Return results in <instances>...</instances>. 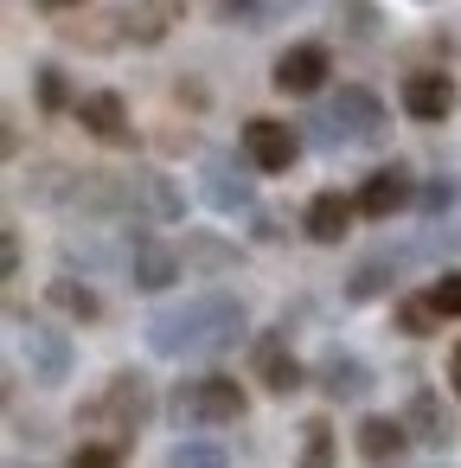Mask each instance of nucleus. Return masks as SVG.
I'll list each match as a JSON object with an SVG mask.
<instances>
[{
	"mask_svg": "<svg viewBox=\"0 0 461 468\" xmlns=\"http://www.w3.org/2000/svg\"><path fill=\"white\" fill-rule=\"evenodd\" d=\"M148 417H154V385L141 372H116L97 398L78 404V430H90L103 442H122V449H135V436H141Z\"/></svg>",
	"mask_w": 461,
	"mask_h": 468,
	"instance_id": "obj_2",
	"label": "nucleus"
},
{
	"mask_svg": "<svg viewBox=\"0 0 461 468\" xmlns=\"http://www.w3.org/2000/svg\"><path fill=\"white\" fill-rule=\"evenodd\" d=\"M244 161L257 174H288L301 161V135L288 122H276V116H250L244 122Z\"/></svg>",
	"mask_w": 461,
	"mask_h": 468,
	"instance_id": "obj_5",
	"label": "nucleus"
},
{
	"mask_svg": "<svg viewBox=\"0 0 461 468\" xmlns=\"http://www.w3.org/2000/svg\"><path fill=\"white\" fill-rule=\"evenodd\" d=\"M199 193H205L212 212H257V186H250V174L231 154H205L199 161Z\"/></svg>",
	"mask_w": 461,
	"mask_h": 468,
	"instance_id": "obj_7",
	"label": "nucleus"
},
{
	"mask_svg": "<svg viewBox=\"0 0 461 468\" xmlns=\"http://www.w3.org/2000/svg\"><path fill=\"white\" fill-rule=\"evenodd\" d=\"M327 78H333V58H327V46H288V52L269 65V84H276L282 97H314Z\"/></svg>",
	"mask_w": 461,
	"mask_h": 468,
	"instance_id": "obj_10",
	"label": "nucleus"
},
{
	"mask_svg": "<svg viewBox=\"0 0 461 468\" xmlns=\"http://www.w3.org/2000/svg\"><path fill=\"white\" fill-rule=\"evenodd\" d=\"M403 423H410V436H416V442H429V449H448V442H455V423H448V410H442V398H435L429 385H416V391H410Z\"/></svg>",
	"mask_w": 461,
	"mask_h": 468,
	"instance_id": "obj_20",
	"label": "nucleus"
},
{
	"mask_svg": "<svg viewBox=\"0 0 461 468\" xmlns=\"http://www.w3.org/2000/svg\"><path fill=\"white\" fill-rule=\"evenodd\" d=\"M250 372H257V385L269 391V398H288V391H301V359H295V346H288V334H257V346H250Z\"/></svg>",
	"mask_w": 461,
	"mask_h": 468,
	"instance_id": "obj_9",
	"label": "nucleus"
},
{
	"mask_svg": "<svg viewBox=\"0 0 461 468\" xmlns=\"http://www.w3.org/2000/svg\"><path fill=\"white\" fill-rule=\"evenodd\" d=\"M435 468H448V462H435Z\"/></svg>",
	"mask_w": 461,
	"mask_h": 468,
	"instance_id": "obj_36",
	"label": "nucleus"
},
{
	"mask_svg": "<svg viewBox=\"0 0 461 468\" xmlns=\"http://www.w3.org/2000/svg\"><path fill=\"white\" fill-rule=\"evenodd\" d=\"M46 14H71V7H84V0H39Z\"/></svg>",
	"mask_w": 461,
	"mask_h": 468,
	"instance_id": "obj_34",
	"label": "nucleus"
},
{
	"mask_svg": "<svg viewBox=\"0 0 461 468\" xmlns=\"http://www.w3.org/2000/svg\"><path fill=\"white\" fill-rule=\"evenodd\" d=\"M403 257H410V250H372V257H359L352 276H346V302H378V295L397 282Z\"/></svg>",
	"mask_w": 461,
	"mask_h": 468,
	"instance_id": "obj_19",
	"label": "nucleus"
},
{
	"mask_svg": "<svg viewBox=\"0 0 461 468\" xmlns=\"http://www.w3.org/2000/svg\"><path fill=\"white\" fill-rule=\"evenodd\" d=\"M333 122L346 129V142H384L391 110L378 103V90H365V84H340V90H333Z\"/></svg>",
	"mask_w": 461,
	"mask_h": 468,
	"instance_id": "obj_8",
	"label": "nucleus"
},
{
	"mask_svg": "<svg viewBox=\"0 0 461 468\" xmlns=\"http://www.w3.org/2000/svg\"><path fill=\"white\" fill-rule=\"evenodd\" d=\"M167 468H231V455H225L218 442H199V436H186V442H173Z\"/></svg>",
	"mask_w": 461,
	"mask_h": 468,
	"instance_id": "obj_26",
	"label": "nucleus"
},
{
	"mask_svg": "<svg viewBox=\"0 0 461 468\" xmlns=\"http://www.w3.org/2000/svg\"><path fill=\"white\" fill-rule=\"evenodd\" d=\"M122 270H129V282H135L141 295H167V289L180 282L186 257H180V244H167V238H148V231H141V238L129 244V263H122Z\"/></svg>",
	"mask_w": 461,
	"mask_h": 468,
	"instance_id": "obj_6",
	"label": "nucleus"
},
{
	"mask_svg": "<svg viewBox=\"0 0 461 468\" xmlns=\"http://www.w3.org/2000/svg\"><path fill=\"white\" fill-rule=\"evenodd\" d=\"M295 468H340V449H333V423L327 417H308L301 423V462Z\"/></svg>",
	"mask_w": 461,
	"mask_h": 468,
	"instance_id": "obj_23",
	"label": "nucleus"
},
{
	"mask_svg": "<svg viewBox=\"0 0 461 468\" xmlns=\"http://www.w3.org/2000/svg\"><path fill=\"white\" fill-rule=\"evenodd\" d=\"M455 110V78L448 71H410L403 78V116L416 122H448Z\"/></svg>",
	"mask_w": 461,
	"mask_h": 468,
	"instance_id": "obj_16",
	"label": "nucleus"
},
{
	"mask_svg": "<svg viewBox=\"0 0 461 468\" xmlns=\"http://www.w3.org/2000/svg\"><path fill=\"white\" fill-rule=\"evenodd\" d=\"M448 385H455V398H461V340H455V353H448Z\"/></svg>",
	"mask_w": 461,
	"mask_h": 468,
	"instance_id": "obj_33",
	"label": "nucleus"
},
{
	"mask_svg": "<svg viewBox=\"0 0 461 468\" xmlns=\"http://www.w3.org/2000/svg\"><path fill=\"white\" fill-rule=\"evenodd\" d=\"M314 385H320V398H333V404H359V398L372 391V366H365L359 353H346V346H327V353L314 359Z\"/></svg>",
	"mask_w": 461,
	"mask_h": 468,
	"instance_id": "obj_11",
	"label": "nucleus"
},
{
	"mask_svg": "<svg viewBox=\"0 0 461 468\" xmlns=\"http://www.w3.org/2000/svg\"><path fill=\"white\" fill-rule=\"evenodd\" d=\"M33 90H39V110H46V116L78 110V103H71V90H65V71H58V65H39V71H33Z\"/></svg>",
	"mask_w": 461,
	"mask_h": 468,
	"instance_id": "obj_27",
	"label": "nucleus"
},
{
	"mask_svg": "<svg viewBox=\"0 0 461 468\" xmlns=\"http://www.w3.org/2000/svg\"><path fill=\"white\" fill-rule=\"evenodd\" d=\"M0 270L20 276V231H14V225H7V263H0Z\"/></svg>",
	"mask_w": 461,
	"mask_h": 468,
	"instance_id": "obj_32",
	"label": "nucleus"
},
{
	"mask_svg": "<svg viewBox=\"0 0 461 468\" xmlns=\"http://www.w3.org/2000/svg\"><path fill=\"white\" fill-rule=\"evenodd\" d=\"M340 20H346L352 39H372L378 33V7H372V0H340Z\"/></svg>",
	"mask_w": 461,
	"mask_h": 468,
	"instance_id": "obj_30",
	"label": "nucleus"
},
{
	"mask_svg": "<svg viewBox=\"0 0 461 468\" xmlns=\"http://www.w3.org/2000/svg\"><path fill=\"white\" fill-rule=\"evenodd\" d=\"M71 116H78L103 148H135V122H129V110H122V97H116V90H84Z\"/></svg>",
	"mask_w": 461,
	"mask_h": 468,
	"instance_id": "obj_12",
	"label": "nucleus"
},
{
	"mask_svg": "<svg viewBox=\"0 0 461 468\" xmlns=\"http://www.w3.org/2000/svg\"><path fill=\"white\" fill-rule=\"evenodd\" d=\"M352 199H359V218H378V225H384V218H397L403 206H416V186H410V167H397V161H391V167H378V174H365V186H359Z\"/></svg>",
	"mask_w": 461,
	"mask_h": 468,
	"instance_id": "obj_13",
	"label": "nucleus"
},
{
	"mask_svg": "<svg viewBox=\"0 0 461 468\" xmlns=\"http://www.w3.org/2000/svg\"><path fill=\"white\" fill-rule=\"evenodd\" d=\"M429 302H435L448 321H461V270H442V276L429 282Z\"/></svg>",
	"mask_w": 461,
	"mask_h": 468,
	"instance_id": "obj_29",
	"label": "nucleus"
},
{
	"mask_svg": "<svg viewBox=\"0 0 461 468\" xmlns=\"http://www.w3.org/2000/svg\"><path fill=\"white\" fill-rule=\"evenodd\" d=\"M180 257H186V270H199V276H225V270L244 263V250H237L231 238H218V231H186Z\"/></svg>",
	"mask_w": 461,
	"mask_h": 468,
	"instance_id": "obj_21",
	"label": "nucleus"
},
{
	"mask_svg": "<svg viewBox=\"0 0 461 468\" xmlns=\"http://www.w3.org/2000/svg\"><path fill=\"white\" fill-rule=\"evenodd\" d=\"M448 206H455V180H429V186L416 193V212H423V218H442Z\"/></svg>",
	"mask_w": 461,
	"mask_h": 468,
	"instance_id": "obj_31",
	"label": "nucleus"
},
{
	"mask_svg": "<svg viewBox=\"0 0 461 468\" xmlns=\"http://www.w3.org/2000/svg\"><path fill=\"white\" fill-rule=\"evenodd\" d=\"M442 321H448V314H442V308L429 302V289H423V295H403V302H397V327H403L410 340H423V334H435Z\"/></svg>",
	"mask_w": 461,
	"mask_h": 468,
	"instance_id": "obj_24",
	"label": "nucleus"
},
{
	"mask_svg": "<svg viewBox=\"0 0 461 468\" xmlns=\"http://www.w3.org/2000/svg\"><path fill=\"white\" fill-rule=\"evenodd\" d=\"M282 7H308V0H282Z\"/></svg>",
	"mask_w": 461,
	"mask_h": 468,
	"instance_id": "obj_35",
	"label": "nucleus"
},
{
	"mask_svg": "<svg viewBox=\"0 0 461 468\" xmlns=\"http://www.w3.org/2000/svg\"><path fill=\"white\" fill-rule=\"evenodd\" d=\"M410 423L403 417H359V455L365 468H403L410 462Z\"/></svg>",
	"mask_w": 461,
	"mask_h": 468,
	"instance_id": "obj_14",
	"label": "nucleus"
},
{
	"mask_svg": "<svg viewBox=\"0 0 461 468\" xmlns=\"http://www.w3.org/2000/svg\"><path fill=\"white\" fill-rule=\"evenodd\" d=\"M218 27H244V33H263L269 27V0H218Z\"/></svg>",
	"mask_w": 461,
	"mask_h": 468,
	"instance_id": "obj_25",
	"label": "nucleus"
},
{
	"mask_svg": "<svg viewBox=\"0 0 461 468\" xmlns=\"http://www.w3.org/2000/svg\"><path fill=\"white\" fill-rule=\"evenodd\" d=\"M186 14V0H135V7L116 20V39H135V46H161Z\"/></svg>",
	"mask_w": 461,
	"mask_h": 468,
	"instance_id": "obj_15",
	"label": "nucleus"
},
{
	"mask_svg": "<svg viewBox=\"0 0 461 468\" xmlns=\"http://www.w3.org/2000/svg\"><path fill=\"white\" fill-rule=\"evenodd\" d=\"M141 334H148V346L161 359H218L250 334V308L237 295H225V289H205V295H193L180 308H154Z\"/></svg>",
	"mask_w": 461,
	"mask_h": 468,
	"instance_id": "obj_1",
	"label": "nucleus"
},
{
	"mask_svg": "<svg viewBox=\"0 0 461 468\" xmlns=\"http://www.w3.org/2000/svg\"><path fill=\"white\" fill-rule=\"evenodd\" d=\"M352 218H359V199H346L340 186H327V193H314V199H308L301 231H308L314 244H340V238L352 231Z\"/></svg>",
	"mask_w": 461,
	"mask_h": 468,
	"instance_id": "obj_17",
	"label": "nucleus"
},
{
	"mask_svg": "<svg viewBox=\"0 0 461 468\" xmlns=\"http://www.w3.org/2000/svg\"><path fill=\"white\" fill-rule=\"evenodd\" d=\"M129 212H148L154 225H173V218H186V193L167 174H129Z\"/></svg>",
	"mask_w": 461,
	"mask_h": 468,
	"instance_id": "obj_18",
	"label": "nucleus"
},
{
	"mask_svg": "<svg viewBox=\"0 0 461 468\" xmlns=\"http://www.w3.org/2000/svg\"><path fill=\"white\" fill-rule=\"evenodd\" d=\"M122 455H129L122 442H103V436H84V442L71 449V462H65V468H122Z\"/></svg>",
	"mask_w": 461,
	"mask_h": 468,
	"instance_id": "obj_28",
	"label": "nucleus"
},
{
	"mask_svg": "<svg viewBox=\"0 0 461 468\" xmlns=\"http://www.w3.org/2000/svg\"><path fill=\"white\" fill-rule=\"evenodd\" d=\"M244 410H250V398H244V385L225 378V372H199V378H180V385L167 391V417H173L180 430H225V423H237Z\"/></svg>",
	"mask_w": 461,
	"mask_h": 468,
	"instance_id": "obj_3",
	"label": "nucleus"
},
{
	"mask_svg": "<svg viewBox=\"0 0 461 468\" xmlns=\"http://www.w3.org/2000/svg\"><path fill=\"white\" fill-rule=\"evenodd\" d=\"M46 302H52L58 314H71V321H103V295H97L90 282H78V276H58V282L46 289Z\"/></svg>",
	"mask_w": 461,
	"mask_h": 468,
	"instance_id": "obj_22",
	"label": "nucleus"
},
{
	"mask_svg": "<svg viewBox=\"0 0 461 468\" xmlns=\"http://www.w3.org/2000/svg\"><path fill=\"white\" fill-rule=\"evenodd\" d=\"M14 334H20V359H26L33 385H65V378H71L78 353H71V340H65L58 327L26 321V308H14Z\"/></svg>",
	"mask_w": 461,
	"mask_h": 468,
	"instance_id": "obj_4",
	"label": "nucleus"
}]
</instances>
